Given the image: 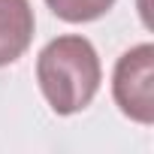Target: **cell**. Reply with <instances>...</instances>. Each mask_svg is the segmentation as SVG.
I'll return each mask as SVG.
<instances>
[{"label": "cell", "instance_id": "cell-4", "mask_svg": "<svg viewBox=\"0 0 154 154\" xmlns=\"http://www.w3.org/2000/svg\"><path fill=\"white\" fill-rule=\"evenodd\" d=\"M45 6H48L60 21L85 24V21L103 18V15L115 6V0H45Z\"/></svg>", "mask_w": 154, "mask_h": 154}, {"label": "cell", "instance_id": "cell-2", "mask_svg": "<svg viewBox=\"0 0 154 154\" xmlns=\"http://www.w3.org/2000/svg\"><path fill=\"white\" fill-rule=\"evenodd\" d=\"M112 97L121 115L136 124H154V45L142 42L124 51L112 72Z\"/></svg>", "mask_w": 154, "mask_h": 154}, {"label": "cell", "instance_id": "cell-3", "mask_svg": "<svg viewBox=\"0 0 154 154\" xmlns=\"http://www.w3.org/2000/svg\"><path fill=\"white\" fill-rule=\"evenodd\" d=\"M36 18L27 0H0V66L15 63L33 42Z\"/></svg>", "mask_w": 154, "mask_h": 154}, {"label": "cell", "instance_id": "cell-1", "mask_svg": "<svg viewBox=\"0 0 154 154\" xmlns=\"http://www.w3.org/2000/svg\"><path fill=\"white\" fill-rule=\"evenodd\" d=\"M36 82L51 112L75 115L88 109L103 82L97 48L91 45V39L75 33L45 42L36 57Z\"/></svg>", "mask_w": 154, "mask_h": 154}]
</instances>
